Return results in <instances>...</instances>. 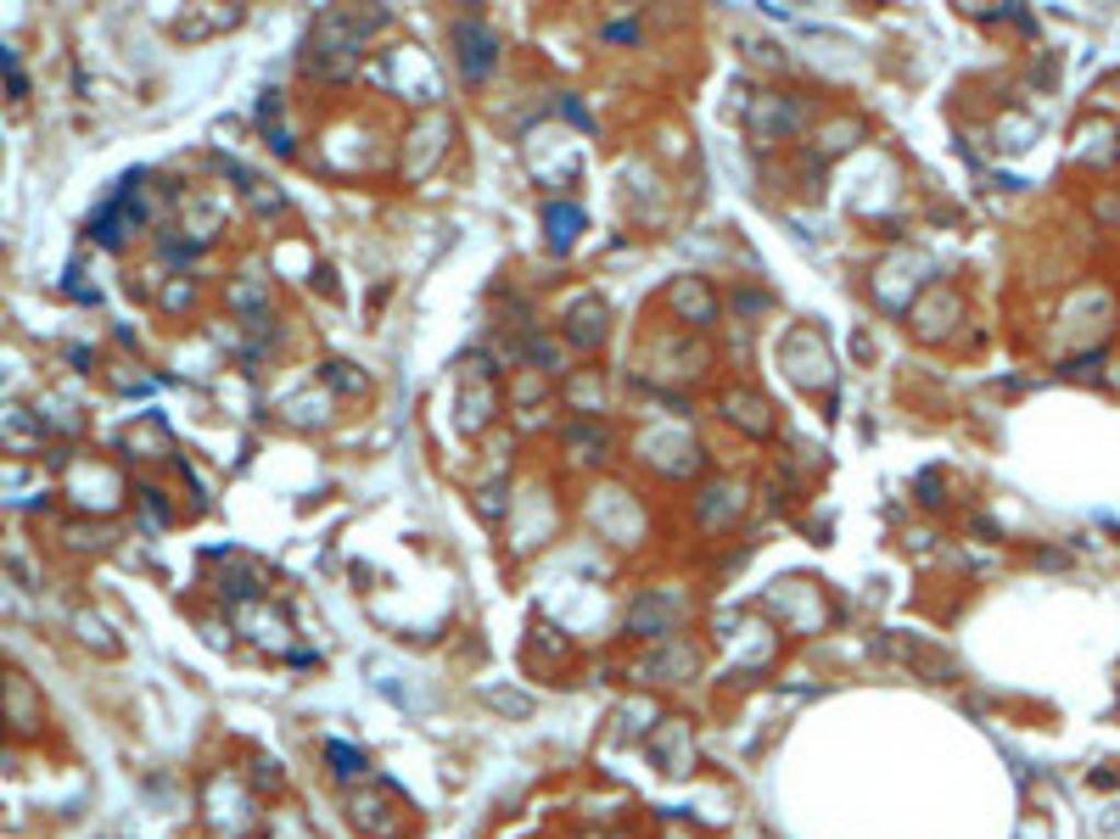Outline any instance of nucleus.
<instances>
[{
  "label": "nucleus",
  "instance_id": "1",
  "mask_svg": "<svg viewBox=\"0 0 1120 839\" xmlns=\"http://www.w3.org/2000/svg\"><path fill=\"white\" fill-rule=\"evenodd\" d=\"M325 756H331V761H336V772H343V778H348V772H359V767H365V761H359V756H354V750H348V745H325Z\"/></svg>",
  "mask_w": 1120,
  "mask_h": 839
},
{
  "label": "nucleus",
  "instance_id": "2",
  "mask_svg": "<svg viewBox=\"0 0 1120 839\" xmlns=\"http://www.w3.org/2000/svg\"><path fill=\"white\" fill-rule=\"evenodd\" d=\"M0 68H7V51H0Z\"/></svg>",
  "mask_w": 1120,
  "mask_h": 839
}]
</instances>
